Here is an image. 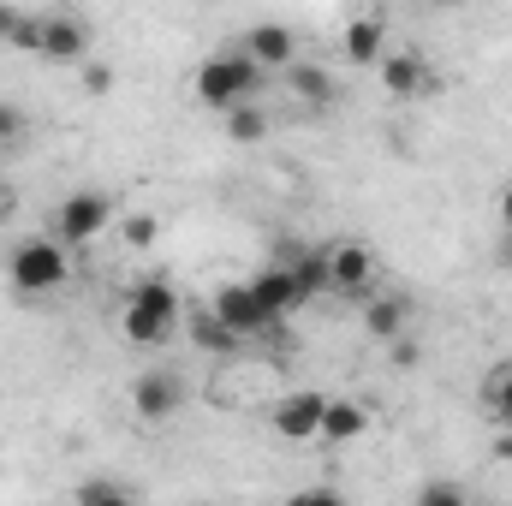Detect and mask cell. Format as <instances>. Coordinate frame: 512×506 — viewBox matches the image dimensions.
I'll list each match as a JSON object with an SVG mask.
<instances>
[{
	"label": "cell",
	"instance_id": "22",
	"mask_svg": "<svg viewBox=\"0 0 512 506\" xmlns=\"http://www.w3.org/2000/svg\"><path fill=\"white\" fill-rule=\"evenodd\" d=\"M114 227H120V239H126L131 251H155V245H161V221H155L149 209H137V215H120Z\"/></svg>",
	"mask_w": 512,
	"mask_h": 506
},
{
	"label": "cell",
	"instance_id": "8",
	"mask_svg": "<svg viewBox=\"0 0 512 506\" xmlns=\"http://www.w3.org/2000/svg\"><path fill=\"white\" fill-rule=\"evenodd\" d=\"M36 54L54 60V66H84V54H90V24L72 18V12H48V18H42V36H36Z\"/></svg>",
	"mask_w": 512,
	"mask_h": 506
},
{
	"label": "cell",
	"instance_id": "14",
	"mask_svg": "<svg viewBox=\"0 0 512 506\" xmlns=\"http://www.w3.org/2000/svg\"><path fill=\"white\" fill-rule=\"evenodd\" d=\"M340 54H346L352 66H376L387 54V18L382 12H358V18L346 24V36H340Z\"/></svg>",
	"mask_w": 512,
	"mask_h": 506
},
{
	"label": "cell",
	"instance_id": "4",
	"mask_svg": "<svg viewBox=\"0 0 512 506\" xmlns=\"http://www.w3.org/2000/svg\"><path fill=\"white\" fill-rule=\"evenodd\" d=\"M114 221H120V209H114L108 191H66V197L54 203V215H48V233L78 251V245H96Z\"/></svg>",
	"mask_w": 512,
	"mask_h": 506
},
{
	"label": "cell",
	"instance_id": "25",
	"mask_svg": "<svg viewBox=\"0 0 512 506\" xmlns=\"http://www.w3.org/2000/svg\"><path fill=\"white\" fill-rule=\"evenodd\" d=\"M24 108H12V102H0V149H12V143H24Z\"/></svg>",
	"mask_w": 512,
	"mask_h": 506
},
{
	"label": "cell",
	"instance_id": "19",
	"mask_svg": "<svg viewBox=\"0 0 512 506\" xmlns=\"http://www.w3.org/2000/svg\"><path fill=\"white\" fill-rule=\"evenodd\" d=\"M268 131H274V120L256 108V96L251 102H239V108H227V137H233V143H262Z\"/></svg>",
	"mask_w": 512,
	"mask_h": 506
},
{
	"label": "cell",
	"instance_id": "29",
	"mask_svg": "<svg viewBox=\"0 0 512 506\" xmlns=\"http://www.w3.org/2000/svg\"><path fill=\"white\" fill-rule=\"evenodd\" d=\"M495 221H501V233H512V185H501V197H495Z\"/></svg>",
	"mask_w": 512,
	"mask_h": 506
},
{
	"label": "cell",
	"instance_id": "28",
	"mask_svg": "<svg viewBox=\"0 0 512 506\" xmlns=\"http://www.w3.org/2000/svg\"><path fill=\"white\" fill-rule=\"evenodd\" d=\"M292 501H298V506H334V501H340V489H298Z\"/></svg>",
	"mask_w": 512,
	"mask_h": 506
},
{
	"label": "cell",
	"instance_id": "16",
	"mask_svg": "<svg viewBox=\"0 0 512 506\" xmlns=\"http://www.w3.org/2000/svg\"><path fill=\"white\" fill-rule=\"evenodd\" d=\"M405 322H411V298H399V292H387V298H370V304H364V328H370L376 340H399Z\"/></svg>",
	"mask_w": 512,
	"mask_h": 506
},
{
	"label": "cell",
	"instance_id": "26",
	"mask_svg": "<svg viewBox=\"0 0 512 506\" xmlns=\"http://www.w3.org/2000/svg\"><path fill=\"white\" fill-rule=\"evenodd\" d=\"M84 90L90 96H108L114 90V66H84Z\"/></svg>",
	"mask_w": 512,
	"mask_h": 506
},
{
	"label": "cell",
	"instance_id": "20",
	"mask_svg": "<svg viewBox=\"0 0 512 506\" xmlns=\"http://www.w3.org/2000/svg\"><path fill=\"white\" fill-rule=\"evenodd\" d=\"M36 36H42V18H30V12H18V6H0V42H6V48L36 54Z\"/></svg>",
	"mask_w": 512,
	"mask_h": 506
},
{
	"label": "cell",
	"instance_id": "27",
	"mask_svg": "<svg viewBox=\"0 0 512 506\" xmlns=\"http://www.w3.org/2000/svg\"><path fill=\"white\" fill-rule=\"evenodd\" d=\"M387 346H393V364H399V370H417V358H423V352H417V340H405V334H399V340H387Z\"/></svg>",
	"mask_w": 512,
	"mask_h": 506
},
{
	"label": "cell",
	"instance_id": "7",
	"mask_svg": "<svg viewBox=\"0 0 512 506\" xmlns=\"http://www.w3.org/2000/svg\"><path fill=\"white\" fill-rule=\"evenodd\" d=\"M322 411H328V393L292 387V393L274 399L268 423H274V435H286V441H322Z\"/></svg>",
	"mask_w": 512,
	"mask_h": 506
},
{
	"label": "cell",
	"instance_id": "30",
	"mask_svg": "<svg viewBox=\"0 0 512 506\" xmlns=\"http://www.w3.org/2000/svg\"><path fill=\"white\" fill-rule=\"evenodd\" d=\"M12 209H18V191H12V185H6V179H0V227H6V221H12Z\"/></svg>",
	"mask_w": 512,
	"mask_h": 506
},
{
	"label": "cell",
	"instance_id": "31",
	"mask_svg": "<svg viewBox=\"0 0 512 506\" xmlns=\"http://www.w3.org/2000/svg\"><path fill=\"white\" fill-rule=\"evenodd\" d=\"M495 459H507L512 465V423H501V435H495Z\"/></svg>",
	"mask_w": 512,
	"mask_h": 506
},
{
	"label": "cell",
	"instance_id": "3",
	"mask_svg": "<svg viewBox=\"0 0 512 506\" xmlns=\"http://www.w3.org/2000/svg\"><path fill=\"white\" fill-rule=\"evenodd\" d=\"M256 84H262V66H256L245 48L209 54V60L197 66V102H203V108H215V114H227V108L251 102Z\"/></svg>",
	"mask_w": 512,
	"mask_h": 506
},
{
	"label": "cell",
	"instance_id": "1",
	"mask_svg": "<svg viewBox=\"0 0 512 506\" xmlns=\"http://www.w3.org/2000/svg\"><path fill=\"white\" fill-rule=\"evenodd\" d=\"M179 322H185V304H179L173 280H161V274H143L120 304V334H126V346H143V352L167 346L179 334Z\"/></svg>",
	"mask_w": 512,
	"mask_h": 506
},
{
	"label": "cell",
	"instance_id": "12",
	"mask_svg": "<svg viewBox=\"0 0 512 506\" xmlns=\"http://www.w3.org/2000/svg\"><path fill=\"white\" fill-rule=\"evenodd\" d=\"M251 292H256V304L268 310V322H286L292 310H304V298H298V280H292V268H286V262H274V268H256V274H251Z\"/></svg>",
	"mask_w": 512,
	"mask_h": 506
},
{
	"label": "cell",
	"instance_id": "2",
	"mask_svg": "<svg viewBox=\"0 0 512 506\" xmlns=\"http://www.w3.org/2000/svg\"><path fill=\"white\" fill-rule=\"evenodd\" d=\"M6 280H12V292H24V298L60 292V286L72 280V245H60L54 233L12 245V256H6Z\"/></svg>",
	"mask_w": 512,
	"mask_h": 506
},
{
	"label": "cell",
	"instance_id": "18",
	"mask_svg": "<svg viewBox=\"0 0 512 506\" xmlns=\"http://www.w3.org/2000/svg\"><path fill=\"white\" fill-rule=\"evenodd\" d=\"M191 340H197L203 352H215V358H227V352H239V346H245V334H233L215 310H203V316L191 322Z\"/></svg>",
	"mask_w": 512,
	"mask_h": 506
},
{
	"label": "cell",
	"instance_id": "17",
	"mask_svg": "<svg viewBox=\"0 0 512 506\" xmlns=\"http://www.w3.org/2000/svg\"><path fill=\"white\" fill-rule=\"evenodd\" d=\"M286 268H292V280H298V298H304V304L328 292V256H322V251H292V256H286Z\"/></svg>",
	"mask_w": 512,
	"mask_h": 506
},
{
	"label": "cell",
	"instance_id": "13",
	"mask_svg": "<svg viewBox=\"0 0 512 506\" xmlns=\"http://www.w3.org/2000/svg\"><path fill=\"white\" fill-rule=\"evenodd\" d=\"M286 90H292V102H298V108H310V114L334 108V96H340L334 72H328V66H316V60H292V66H286Z\"/></svg>",
	"mask_w": 512,
	"mask_h": 506
},
{
	"label": "cell",
	"instance_id": "21",
	"mask_svg": "<svg viewBox=\"0 0 512 506\" xmlns=\"http://www.w3.org/2000/svg\"><path fill=\"white\" fill-rule=\"evenodd\" d=\"M483 405H489L495 423H512V358L507 364H495V376L483 381Z\"/></svg>",
	"mask_w": 512,
	"mask_h": 506
},
{
	"label": "cell",
	"instance_id": "10",
	"mask_svg": "<svg viewBox=\"0 0 512 506\" xmlns=\"http://www.w3.org/2000/svg\"><path fill=\"white\" fill-rule=\"evenodd\" d=\"M209 310H215V316H221L233 334H245V340H256L262 328H274V322H268V310L256 304L251 280H227V286L215 292V304H209Z\"/></svg>",
	"mask_w": 512,
	"mask_h": 506
},
{
	"label": "cell",
	"instance_id": "23",
	"mask_svg": "<svg viewBox=\"0 0 512 506\" xmlns=\"http://www.w3.org/2000/svg\"><path fill=\"white\" fill-rule=\"evenodd\" d=\"M72 501H78V506H120V501H131V483L96 477V483H78V489H72Z\"/></svg>",
	"mask_w": 512,
	"mask_h": 506
},
{
	"label": "cell",
	"instance_id": "24",
	"mask_svg": "<svg viewBox=\"0 0 512 506\" xmlns=\"http://www.w3.org/2000/svg\"><path fill=\"white\" fill-rule=\"evenodd\" d=\"M465 501V489L459 483H447V477H435V483H423L417 489V506H459Z\"/></svg>",
	"mask_w": 512,
	"mask_h": 506
},
{
	"label": "cell",
	"instance_id": "6",
	"mask_svg": "<svg viewBox=\"0 0 512 506\" xmlns=\"http://www.w3.org/2000/svg\"><path fill=\"white\" fill-rule=\"evenodd\" d=\"M131 411L143 417V423H173L179 411H185V376L179 370H143V376L131 381Z\"/></svg>",
	"mask_w": 512,
	"mask_h": 506
},
{
	"label": "cell",
	"instance_id": "9",
	"mask_svg": "<svg viewBox=\"0 0 512 506\" xmlns=\"http://www.w3.org/2000/svg\"><path fill=\"white\" fill-rule=\"evenodd\" d=\"M239 48L251 54L262 72H286V66L298 60V36H292V24H280V18H262V24H251Z\"/></svg>",
	"mask_w": 512,
	"mask_h": 506
},
{
	"label": "cell",
	"instance_id": "5",
	"mask_svg": "<svg viewBox=\"0 0 512 506\" xmlns=\"http://www.w3.org/2000/svg\"><path fill=\"white\" fill-rule=\"evenodd\" d=\"M322 256H328V292H340V298H364L382 280V256L364 239H334Z\"/></svg>",
	"mask_w": 512,
	"mask_h": 506
},
{
	"label": "cell",
	"instance_id": "11",
	"mask_svg": "<svg viewBox=\"0 0 512 506\" xmlns=\"http://www.w3.org/2000/svg\"><path fill=\"white\" fill-rule=\"evenodd\" d=\"M376 72H382V90L393 102H411V96H423L429 90V60L423 54H411V48H387L382 60H376Z\"/></svg>",
	"mask_w": 512,
	"mask_h": 506
},
{
	"label": "cell",
	"instance_id": "33",
	"mask_svg": "<svg viewBox=\"0 0 512 506\" xmlns=\"http://www.w3.org/2000/svg\"><path fill=\"white\" fill-rule=\"evenodd\" d=\"M423 6H459V0H423Z\"/></svg>",
	"mask_w": 512,
	"mask_h": 506
},
{
	"label": "cell",
	"instance_id": "32",
	"mask_svg": "<svg viewBox=\"0 0 512 506\" xmlns=\"http://www.w3.org/2000/svg\"><path fill=\"white\" fill-rule=\"evenodd\" d=\"M501 262H507V268H512V233H507V245H501Z\"/></svg>",
	"mask_w": 512,
	"mask_h": 506
},
{
	"label": "cell",
	"instance_id": "15",
	"mask_svg": "<svg viewBox=\"0 0 512 506\" xmlns=\"http://www.w3.org/2000/svg\"><path fill=\"white\" fill-rule=\"evenodd\" d=\"M364 429H370V411H364L358 399H328V411H322V441L346 447V441H358Z\"/></svg>",
	"mask_w": 512,
	"mask_h": 506
}]
</instances>
